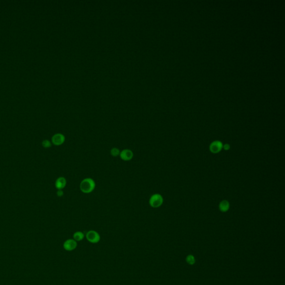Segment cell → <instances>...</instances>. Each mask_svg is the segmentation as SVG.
Wrapping results in <instances>:
<instances>
[{
	"instance_id": "2",
	"label": "cell",
	"mask_w": 285,
	"mask_h": 285,
	"mask_svg": "<svg viewBox=\"0 0 285 285\" xmlns=\"http://www.w3.org/2000/svg\"><path fill=\"white\" fill-rule=\"evenodd\" d=\"M149 203L152 208H159L163 203V198L160 194H154L150 196Z\"/></svg>"
},
{
	"instance_id": "10",
	"label": "cell",
	"mask_w": 285,
	"mask_h": 285,
	"mask_svg": "<svg viewBox=\"0 0 285 285\" xmlns=\"http://www.w3.org/2000/svg\"><path fill=\"white\" fill-rule=\"evenodd\" d=\"M84 234L82 232H76L73 235L74 239L76 241H81L84 238Z\"/></svg>"
},
{
	"instance_id": "13",
	"label": "cell",
	"mask_w": 285,
	"mask_h": 285,
	"mask_svg": "<svg viewBox=\"0 0 285 285\" xmlns=\"http://www.w3.org/2000/svg\"><path fill=\"white\" fill-rule=\"evenodd\" d=\"M42 145L44 148H49V147L51 146V143L48 140H43V142H42Z\"/></svg>"
},
{
	"instance_id": "9",
	"label": "cell",
	"mask_w": 285,
	"mask_h": 285,
	"mask_svg": "<svg viewBox=\"0 0 285 285\" xmlns=\"http://www.w3.org/2000/svg\"><path fill=\"white\" fill-rule=\"evenodd\" d=\"M219 208L221 212H226L230 208V203L227 200H223L220 203Z\"/></svg>"
},
{
	"instance_id": "6",
	"label": "cell",
	"mask_w": 285,
	"mask_h": 285,
	"mask_svg": "<svg viewBox=\"0 0 285 285\" xmlns=\"http://www.w3.org/2000/svg\"><path fill=\"white\" fill-rule=\"evenodd\" d=\"M222 148H223V144L222 142H220L218 140L212 142L209 146L210 151L214 154H217L220 152L222 149Z\"/></svg>"
},
{
	"instance_id": "15",
	"label": "cell",
	"mask_w": 285,
	"mask_h": 285,
	"mask_svg": "<svg viewBox=\"0 0 285 285\" xmlns=\"http://www.w3.org/2000/svg\"><path fill=\"white\" fill-rule=\"evenodd\" d=\"M223 148L225 150H228L230 149V146L228 144H226L223 146Z\"/></svg>"
},
{
	"instance_id": "14",
	"label": "cell",
	"mask_w": 285,
	"mask_h": 285,
	"mask_svg": "<svg viewBox=\"0 0 285 285\" xmlns=\"http://www.w3.org/2000/svg\"><path fill=\"white\" fill-rule=\"evenodd\" d=\"M57 196H62L63 195H64V192L62 189H58V191H57Z\"/></svg>"
},
{
	"instance_id": "1",
	"label": "cell",
	"mask_w": 285,
	"mask_h": 285,
	"mask_svg": "<svg viewBox=\"0 0 285 285\" xmlns=\"http://www.w3.org/2000/svg\"><path fill=\"white\" fill-rule=\"evenodd\" d=\"M95 182L90 178H86L83 179L80 184V189L81 192L86 194L92 192L95 188Z\"/></svg>"
},
{
	"instance_id": "8",
	"label": "cell",
	"mask_w": 285,
	"mask_h": 285,
	"mask_svg": "<svg viewBox=\"0 0 285 285\" xmlns=\"http://www.w3.org/2000/svg\"><path fill=\"white\" fill-rule=\"evenodd\" d=\"M66 180L65 178L63 177H60L58 178L55 182V187L57 189H64L66 185Z\"/></svg>"
},
{
	"instance_id": "12",
	"label": "cell",
	"mask_w": 285,
	"mask_h": 285,
	"mask_svg": "<svg viewBox=\"0 0 285 285\" xmlns=\"http://www.w3.org/2000/svg\"><path fill=\"white\" fill-rule=\"evenodd\" d=\"M187 262L189 263V265H193L195 263V259L192 255H189L187 257Z\"/></svg>"
},
{
	"instance_id": "3",
	"label": "cell",
	"mask_w": 285,
	"mask_h": 285,
	"mask_svg": "<svg viewBox=\"0 0 285 285\" xmlns=\"http://www.w3.org/2000/svg\"><path fill=\"white\" fill-rule=\"evenodd\" d=\"M86 238L89 242L92 243H98L100 240L99 234L94 230H91L88 232L86 234Z\"/></svg>"
},
{
	"instance_id": "5",
	"label": "cell",
	"mask_w": 285,
	"mask_h": 285,
	"mask_svg": "<svg viewBox=\"0 0 285 285\" xmlns=\"http://www.w3.org/2000/svg\"><path fill=\"white\" fill-rule=\"evenodd\" d=\"M119 156L124 161H129L133 158L134 153L130 149H125L120 152Z\"/></svg>"
},
{
	"instance_id": "7",
	"label": "cell",
	"mask_w": 285,
	"mask_h": 285,
	"mask_svg": "<svg viewBox=\"0 0 285 285\" xmlns=\"http://www.w3.org/2000/svg\"><path fill=\"white\" fill-rule=\"evenodd\" d=\"M64 248L65 250L68 251L73 250L77 247V242L74 239H69L66 240L64 243Z\"/></svg>"
},
{
	"instance_id": "4",
	"label": "cell",
	"mask_w": 285,
	"mask_h": 285,
	"mask_svg": "<svg viewBox=\"0 0 285 285\" xmlns=\"http://www.w3.org/2000/svg\"><path fill=\"white\" fill-rule=\"evenodd\" d=\"M52 144L56 146H59L62 145L65 141V136L61 133H57L53 135L51 139Z\"/></svg>"
},
{
	"instance_id": "11",
	"label": "cell",
	"mask_w": 285,
	"mask_h": 285,
	"mask_svg": "<svg viewBox=\"0 0 285 285\" xmlns=\"http://www.w3.org/2000/svg\"><path fill=\"white\" fill-rule=\"evenodd\" d=\"M120 153V151L117 148H112L110 150V154L114 157L119 156Z\"/></svg>"
}]
</instances>
